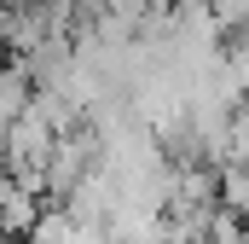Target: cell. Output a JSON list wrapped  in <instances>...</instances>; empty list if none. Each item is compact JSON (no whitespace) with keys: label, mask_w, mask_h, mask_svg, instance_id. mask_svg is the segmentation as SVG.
I'll use <instances>...</instances> for the list:
<instances>
[{"label":"cell","mask_w":249,"mask_h":244,"mask_svg":"<svg viewBox=\"0 0 249 244\" xmlns=\"http://www.w3.org/2000/svg\"><path fill=\"white\" fill-rule=\"evenodd\" d=\"M29 99H35L29 70H23V64H0V140L12 134V122L29 111Z\"/></svg>","instance_id":"cell-1"}]
</instances>
